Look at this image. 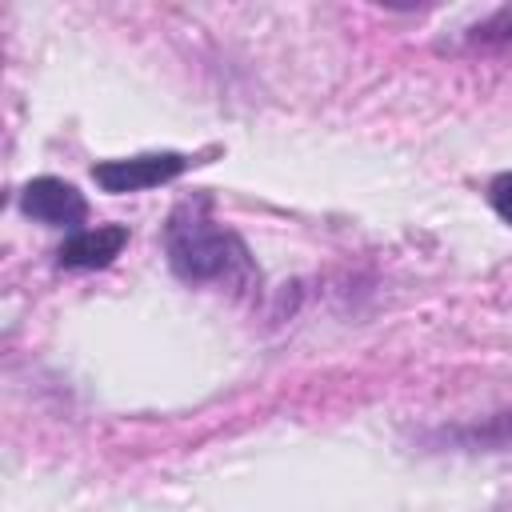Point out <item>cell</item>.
I'll return each mask as SVG.
<instances>
[{
	"label": "cell",
	"mask_w": 512,
	"mask_h": 512,
	"mask_svg": "<svg viewBox=\"0 0 512 512\" xmlns=\"http://www.w3.org/2000/svg\"><path fill=\"white\" fill-rule=\"evenodd\" d=\"M164 256H168V268L188 284H232V288L260 284V272H256L244 240L208 216L204 196L180 204L168 216Z\"/></svg>",
	"instance_id": "obj_1"
},
{
	"label": "cell",
	"mask_w": 512,
	"mask_h": 512,
	"mask_svg": "<svg viewBox=\"0 0 512 512\" xmlns=\"http://www.w3.org/2000/svg\"><path fill=\"white\" fill-rule=\"evenodd\" d=\"M192 160L184 152H144V156H120V160H100L92 164V180L112 192V196H124V192H144V188H156V184H168L176 180Z\"/></svg>",
	"instance_id": "obj_2"
},
{
	"label": "cell",
	"mask_w": 512,
	"mask_h": 512,
	"mask_svg": "<svg viewBox=\"0 0 512 512\" xmlns=\"http://www.w3.org/2000/svg\"><path fill=\"white\" fill-rule=\"evenodd\" d=\"M20 212L40 220V224H52V228H80L84 216H88V200L80 196L76 184L60 180V176H36L20 188Z\"/></svg>",
	"instance_id": "obj_3"
},
{
	"label": "cell",
	"mask_w": 512,
	"mask_h": 512,
	"mask_svg": "<svg viewBox=\"0 0 512 512\" xmlns=\"http://www.w3.org/2000/svg\"><path fill=\"white\" fill-rule=\"evenodd\" d=\"M128 244V228L124 224H100V228H76L60 248H56V264L68 272H92V268H108Z\"/></svg>",
	"instance_id": "obj_4"
},
{
	"label": "cell",
	"mask_w": 512,
	"mask_h": 512,
	"mask_svg": "<svg viewBox=\"0 0 512 512\" xmlns=\"http://www.w3.org/2000/svg\"><path fill=\"white\" fill-rule=\"evenodd\" d=\"M444 440L460 444V448H512V412H496L480 424L452 428V432H444Z\"/></svg>",
	"instance_id": "obj_5"
},
{
	"label": "cell",
	"mask_w": 512,
	"mask_h": 512,
	"mask_svg": "<svg viewBox=\"0 0 512 512\" xmlns=\"http://www.w3.org/2000/svg\"><path fill=\"white\" fill-rule=\"evenodd\" d=\"M472 40H480V44H508L512 40V8H500L484 24H476Z\"/></svg>",
	"instance_id": "obj_6"
},
{
	"label": "cell",
	"mask_w": 512,
	"mask_h": 512,
	"mask_svg": "<svg viewBox=\"0 0 512 512\" xmlns=\"http://www.w3.org/2000/svg\"><path fill=\"white\" fill-rule=\"evenodd\" d=\"M488 204H492V212H496L504 224H512V172H500V176L488 184Z\"/></svg>",
	"instance_id": "obj_7"
}]
</instances>
